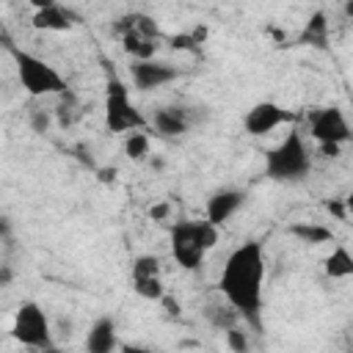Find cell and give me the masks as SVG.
<instances>
[{
    "instance_id": "1",
    "label": "cell",
    "mask_w": 353,
    "mask_h": 353,
    "mask_svg": "<svg viewBox=\"0 0 353 353\" xmlns=\"http://www.w3.org/2000/svg\"><path fill=\"white\" fill-rule=\"evenodd\" d=\"M265 273H268V265H265L262 243L248 240L226 256L221 279H218V290H221L223 301L240 314L243 323H248L256 331L262 328Z\"/></svg>"
},
{
    "instance_id": "2",
    "label": "cell",
    "mask_w": 353,
    "mask_h": 353,
    "mask_svg": "<svg viewBox=\"0 0 353 353\" xmlns=\"http://www.w3.org/2000/svg\"><path fill=\"white\" fill-rule=\"evenodd\" d=\"M171 256L182 270H199L207 259V254L218 243V226L204 221H176L168 229Z\"/></svg>"
},
{
    "instance_id": "3",
    "label": "cell",
    "mask_w": 353,
    "mask_h": 353,
    "mask_svg": "<svg viewBox=\"0 0 353 353\" xmlns=\"http://www.w3.org/2000/svg\"><path fill=\"white\" fill-rule=\"evenodd\" d=\"M312 171V152L298 130H290L265 152V176L273 182H301Z\"/></svg>"
},
{
    "instance_id": "4",
    "label": "cell",
    "mask_w": 353,
    "mask_h": 353,
    "mask_svg": "<svg viewBox=\"0 0 353 353\" xmlns=\"http://www.w3.org/2000/svg\"><path fill=\"white\" fill-rule=\"evenodd\" d=\"M8 52H11L14 66H17V80L25 88L28 97H33V99H39V97H55V94H61V91L69 88V83L63 80V74L52 63H47L44 58H39V55L17 47V44H11Z\"/></svg>"
},
{
    "instance_id": "5",
    "label": "cell",
    "mask_w": 353,
    "mask_h": 353,
    "mask_svg": "<svg viewBox=\"0 0 353 353\" xmlns=\"http://www.w3.org/2000/svg\"><path fill=\"white\" fill-rule=\"evenodd\" d=\"M113 33L119 36L121 41V50L130 55V61H146V58H154L157 52V41H160V28L157 22L143 14V11H130V14H121L116 22H113Z\"/></svg>"
},
{
    "instance_id": "6",
    "label": "cell",
    "mask_w": 353,
    "mask_h": 353,
    "mask_svg": "<svg viewBox=\"0 0 353 353\" xmlns=\"http://www.w3.org/2000/svg\"><path fill=\"white\" fill-rule=\"evenodd\" d=\"M105 127L110 135H124L149 127V119L132 105L127 83L116 74H108L105 83Z\"/></svg>"
},
{
    "instance_id": "7",
    "label": "cell",
    "mask_w": 353,
    "mask_h": 353,
    "mask_svg": "<svg viewBox=\"0 0 353 353\" xmlns=\"http://www.w3.org/2000/svg\"><path fill=\"white\" fill-rule=\"evenodd\" d=\"M11 336L25 345V347H36V350H52V325L47 312L41 309V303L36 301H22L14 312V323H11Z\"/></svg>"
},
{
    "instance_id": "8",
    "label": "cell",
    "mask_w": 353,
    "mask_h": 353,
    "mask_svg": "<svg viewBox=\"0 0 353 353\" xmlns=\"http://www.w3.org/2000/svg\"><path fill=\"white\" fill-rule=\"evenodd\" d=\"M309 135L317 143H347L350 141V124L342 108L328 105L309 116Z\"/></svg>"
},
{
    "instance_id": "9",
    "label": "cell",
    "mask_w": 353,
    "mask_h": 353,
    "mask_svg": "<svg viewBox=\"0 0 353 353\" xmlns=\"http://www.w3.org/2000/svg\"><path fill=\"white\" fill-rule=\"evenodd\" d=\"M130 77L132 85L138 91H157L168 83H174L179 77V69L168 61H157V58H146V61H132L130 63Z\"/></svg>"
},
{
    "instance_id": "10",
    "label": "cell",
    "mask_w": 353,
    "mask_h": 353,
    "mask_svg": "<svg viewBox=\"0 0 353 353\" xmlns=\"http://www.w3.org/2000/svg\"><path fill=\"white\" fill-rule=\"evenodd\" d=\"M295 116L287 110V108H281V105H276V102H256V105H251L248 110H245V116H243V130L248 132V135H254V138H262V135H268V132H273L276 127H281V124H290Z\"/></svg>"
},
{
    "instance_id": "11",
    "label": "cell",
    "mask_w": 353,
    "mask_h": 353,
    "mask_svg": "<svg viewBox=\"0 0 353 353\" xmlns=\"http://www.w3.org/2000/svg\"><path fill=\"white\" fill-rule=\"evenodd\" d=\"M245 204V190L240 188H221L215 190L210 199H207V210H204V218L212 223V226H223L229 218H234L240 212V207Z\"/></svg>"
},
{
    "instance_id": "12",
    "label": "cell",
    "mask_w": 353,
    "mask_h": 353,
    "mask_svg": "<svg viewBox=\"0 0 353 353\" xmlns=\"http://www.w3.org/2000/svg\"><path fill=\"white\" fill-rule=\"evenodd\" d=\"M193 119H190V110L188 108H179V105H165V108H157L154 116L149 119V127L160 135V138H179L190 130Z\"/></svg>"
},
{
    "instance_id": "13",
    "label": "cell",
    "mask_w": 353,
    "mask_h": 353,
    "mask_svg": "<svg viewBox=\"0 0 353 353\" xmlns=\"http://www.w3.org/2000/svg\"><path fill=\"white\" fill-rule=\"evenodd\" d=\"M119 347V331H116V320L110 314H102L91 323L88 334H85V350L88 353H110Z\"/></svg>"
},
{
    "instance_id": "14",
    "label": "cell",
    "mask_w": 353,
    "mask_h": 353,
    "mask_svg": "<svg viewBox=\"0 0 353 353\" xmlns=\"http://www.w3.org/2000/svg\"><path fill=\"white\" fill-rule=\"evenodd\" d=\"M30 25H33L36 30H44V33H66V30H72L74 17H72V11L63 8L61 3H52V6H47V8L33 11Z\"/></svg>"
},
{
    "instance_id": "15",
    "label": "cell",
    "mask_w": 353,
    "mask_h": 353,
    "mask_svg": "<svg viewBox=\"0 0 353 353\" xmlns=\"http://www.w3.org/2000/svg\"><path fill=\"white\" fill-rule=\"evenodd\" d=\"M328 41H331V25H328V14L320 8L303 22V28L298 33V44H306L314 50H328Z\"/></svg>"
},
{
    "instance_id": "16",
    "label": "cell",
    "mask_w": 353,
    "mask_h": 353,
    "mask_svg": "<svg viewBox=\"0 0 353 353\" xmlns=\"http://www.w3.org/2000/svg\"><path fill=\"white\" fill-rule=\"evenodd\" d=\"M80 116H83V105H80V99H77V94H74L72 88H66V91L55 94L52 119L58 121V127L69 130V127H74V124L80 121Z\"/></svg>"
},
{
    "instance_id": "17",
    "label": "cell",
    "mask_w": 353,
    "mask_h": 353,
    "mask_svg": "<svg viewBox=\"0 0 353 353\" xmlns=\"http://www.w3.org/2000/svg\"><path fill=\"white\" fill-rule=\"evenodd\" d=\"M323 270L328 279H350L353 276V256L345 245H334L331 254L323 262Z\"/></svg>"
},
{
    "instance_id": "18",
    "label": "cell",
    "mask_w": 353,
    "mask_h": 353,
    "mask_svg": "<svg viewBox=\"0 0 353 353\" xmlns=\"http://www.w3.org/2000/svg\"><path fill=\"white\" fill-rule=\"evenodd\" d=\"M292 237H298L301 243H306V245H320V243H331L334 240V232L328 229V226H323V223H292L290 229H287Z\"/></svg>"
},
{
    "instance_id": "19",
    "label": "cell",
    "mask_w": 353,
    "mask_h": 353,
    "mask_svg": "<svg viewBox=\"0 0 353 353\" xmlns=\"http://www.w3.org/2000/svg\"><path fill=\"white\" fill-rule=\"evenodd\" d=\"M149 149H152V141H149L146 130H132V132H124V154H127L132 163L146 160Z\"/></svg>"
},
{
    "instance_id": "20",
    "label": "cell",
    "mask_w": 353,
    "mask_h": 353,
    "mask_svg": "<svg viewBox=\"0 0 353 353\" xmlns=\"http://www.w3.org/2000/svg\"><path fill=\"white\" fill-rule=\"evenodd\" d=\"M130 281H132V292L143 301H160L165 295L163 276H141V279H130Z\"/></svg>"
},
{
    "instance_id": "21",
    "label": "cell",
    "mask_w": 353,
    "mask_h": 353,
    "mask_svg": "<svg viewBox=\"0 0 353 353\" xmlns=\"http://www.w3.org/2000/svg\"><path fill=\"white\" fill-rule=\"evenodd\" d=\"M141 276H163V265H160V256L154 254H141L132 259V268H130V279H141Z\"/></svg>"
},
{
    "instance_id": "22",
    "label": "cell",
    "mask_w": 353,
    "mask_h": 353,
    "mask_svg": "<svg viewBox=\"0 0 353 353\" xmlns=\"http://www.w3.org/2000/svg\"><path fill=\"white\" fill-rule=\"evenodd\" d=\"M207 317H210V323H212L215 328H221V331H226V328H232V325L240 323V314H237L229 303H223V306H210V309H207Z\"/></svg>"
},
{
    "instance_id": "23",
    "label": "cell",
    "mask_w": 353,
    "mask_h": 353,
    "mask_svg": "<svg viewBox=\"0 0 353 353\" xmlns=\"http://www.w3.org/2000/svg\"><path fill=\"white\" fill-rule=\"evenodd\" d=\"M50 124H52V110H30V127H33V132H47L50 130Z\"/></svg>"
},
{
    "instance_id": "24",
    "label": "cell",
    "mask_w": 353,
    "mask_h": 353,
    "mask_svg": "<svg viewBox=\"0 0 353 353\" xmlns=\"http://www.w3.org/2000/svg\"><path fill=\"white\" fill-rule=\"evenodd\" d=\"M226 342H229V347H232V350H240V353L248 347V339H245V334H243L237 325L226 328Z\"/></svg>"
},
{
    "instance_id": "25",
    "label": "cell",
    "mask_w": 353,
    "mask_h": 353,
    "mask_svg": "<svg viewBox=\"0 0 353 353\" xmlns=\"http://www.w3.org/2000/svg\"><path fill=\"white\" fill-rule=\"evenodd\" d=\"M325 210H328L331 215H336L339 221H347V210H345V204H342V201H328V204H325Z\"/></svg>"
},
{
    "instance_id": "26",
    "label": "cell",
    "mask_w": 353,
    "mask_h": 353,
    "mask_svg": "<svg viewBox=\"0 0 353 353\" xmlns=\"http://www.w3.org/2000/svg\"><path fill=\"white\" fill-rule=\"evenodd\" d=\"M317 146H320L323 157H339V149H342L339 143H317Z\"/></svg>"
},
{
    "instance_id": "27",
    "label": "cell",
    "mask_w": 353,
    "mask_h": 353,
    "mask_svg": "<svg viewBox=\"0 0 353 353\" xmlns=\"http://www.w3.org/2000/svg\"><path fill=\"white\" fill-rule=\"evenodd\" d=\"M149 215H152L154 221L165 218V215H168V204H157V207H152V210H149Z\"/></svg>"
},
{
    "instance_id": "28",
    "label": "cell",
    "mask_w": 353,
    "mask_h": 353,
    "mask_svg": "<svg viewBox=\"0 0 353 353\" xmlns=\"http://www.w3.org/2000/svg\"><path fill=\"white\" fill-rule=\"evenodd\" d=\"M30 6H33V11H39V8H47V6H52V3H58V0H28Z\"/></svg>"
},
{
    "instance_id": "29",
    "label": "cell",
    "mask_w": 353,
    "mask_h": 353,
    "mask_svg": "<svg viewBox=\"0 0 353 353\" xmlns=\"http://www.w3.org/2000/svg\"><path fill=\"white\" fill-rule=\"evenodd\" d=\"M8 281H11V270L6 265H0V287H6Z\"/></svg>"
}]
</instances>
